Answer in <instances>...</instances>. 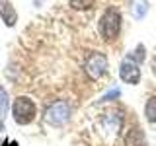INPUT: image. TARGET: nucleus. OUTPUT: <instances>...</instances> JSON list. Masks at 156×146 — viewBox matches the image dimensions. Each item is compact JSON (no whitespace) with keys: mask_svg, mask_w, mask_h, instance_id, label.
I'll return each instance as SVG.
<instances>
[{"mask_svg":"<svg viewBox=\"0 0 156 146\" xmlns=\"http://www.w3.org/2000/svg\"><path fill=\"white\" fill-rule=\"evenodd\" d=\"M121 27H123V18H121V12L113 6L105 8V12L100 16L98 19V33L104 39L105 43H111L119 37Z\"/></svg>","mask_w":156,"mask_h":146,"instance_id":"nucleus-1","label":"nucleus"},{"mask_svg":"<svg viewBox=\"0 0 156 146\" xmlns=\"http://www.w3.org/2000/svg\"><path fill=\"white\" fill-rule=\"evenodd\" d=\"M10 113H12V119L16 125L27 127L37 119V103L29 96H18L14 97L12 105H10Z\"/></svg>","mask_w":156,"mask_h":146,"instance_id":"nucleus-2","label":"nucleus"},{"mask_svg":"<svg viewBox=\"0 0 156 146\" xmlns=\"http://www.w3.org/2000/svg\"><path fill=\"white\" fill-rule=\"evenodd\" d=\"M82 70H84L86 78L90 82H100L101 78L107 74L109 70V61H107V55L101 51H90L84 58V64H82Z\"/></svg>","mask_w":156,"mask_h":146,"instance_id":"nucleus-3","label":"nucleus"},{"mask_svg":"<svg viewBox=\"0 0 156 146\" xmlns=\"http://www.w3.org/2000/svg\"><path fill=\"white\" fill-rule=\"evenodd\" d=\"M72 117V105L68 103L66 99H57L53 103L47 105L45 113H43V119L49 127H55V129H61L65 127Z\"/></svg>","mask_w":156,"mask_h":146,"instance_id":"nucleus-4","label":"nucleus"},{"mask_svg":"<svg viewBox=\"0 0 156 146\" xmlns=\"http://www.w3.org/2000/svg\"><path fill=\"white\" fill-rule=\"evenodd\" d=\"M140 78H143V72H140V64L129 61V58H123L119 64V80L123 84H129V86H136L140 84Z\"/></svg>","mask_w":156,"mask_h":146,"instance_id":"nucleus-5","label":"nucleus"},{"mask_svg":"<svg viewBox=\"0 0 156 146\" xmlns=\"http://www.w3.org/2000/svg\"><path fill=\"white\" fill-rule=\"evenodd\" d=\"M100 125H101V133L115 138L123 129V113L121 111H107L100 119Z\"/></svg>","mask_w":156,"mask_h":146,"instance_id":"nucleus-6","label":"nucleus"},{"mask_svg":"<svg viewBox=\"0 0 156 146\" xmlns=\"http://www.w3.org/2000/svg\"><path fill=\"white\" fill-rule=\"evenodd\" d=\"M0 19L6 27H14L18 23V12L10 0H0Z\"/></svg>","mask_w":156,"mask_h":146,"instance_id":"nucleus-7","label":"nucleus"},{"mask_svg":"<svg viewBox=\"0 0 156 146\" xmlns=\"http://www.w3.org/2000/svg\"><path fill=\"white\" fill-rule=\"evenodd\" d=\"M125 146H146V136L140 127H131L125 134Z\"/></svg>","mask_w":156,"mask_h":146,"instance_id":"nucleus-8","label":"nucleus"},{"mask_svg":"<svg viewBox=\"0 0 156 146\" xmlns=\"http://www.w3.org/2000/svg\"><path fill=\"white\" fill-rule=\"evenodd\" d=\"M144 119L156 125V96H150L144 103Z\"/></svg>","mask_w":156,"mask_h":146,"instance_id":"nucleus-9","label":"nucleus"},{"mask_svg":"<svg viewBox=\"0 0 156 146\" xmlns=\"http://www.w3.org/2000/svg\"><path fill=\"white\" fill-rule=\"evenodd\" d=\"M150 4L146 0H133V16L135 19H143L146 14H148Z\"/></svg>","mask_w":156,"mask_h":146,"instance_id":"nucleus-10","label":"nucleus"},{"mask_svg":"<svg viewBox=\"0 0 156 146\" xmlns=\"http://www.w3.org/2000/svg\"><path fill=\"white\" fill-rule=\"evenodd\" d=\"M127 58H129V61H133V62H136V64H143L144 58H146V49H144L143 43H139V45H136L133 51L127 55Z\"/></svg>","mask_w":156,"mask_h":146,"instance_id":"nucleus-11","label":"nucleus"},{"mask_svg":"<svg viewBox=\"0 0 156 146\" xmlns=\"http://www.w3.org/2000/svg\"><path fill=\"white\" fill-rule=\"evenodd\" d=\"M68 6L78 12H88L96 6V0H68Z\"/></svg>","mask_w":156,"mask_h":146,"instance_id":"nucleus-12","label":"nucleus"},{"mask_svg":"<svg viewBox=\"0 0 156 146\" xmlns=\"http://www.w3.org/2000/svg\"><path fill=\"white\" fill-rule=\"evenodd\" d=\"M121 97V90L119 88H111L109 92H107V94H104L100 97V99H98V103H107V101H115V99H119Z\"/></svg>","mask_w":156,"mask_h":146,"instance_id":"nucleus-13","label":"nucleus"},{"mask_svg":"<svg viewBox=\"0 0 156 146\" xmlns=\"http://www.w3.org/2000/svg\"><path fill=\"white\" fill-rule=\"evenodd\" d=\"M6 109L8 107H4L2 103H0V130L4 129V115H6Z\"/></svg>","mask_w":156,"mask_h":146,"instance_id":"nucleus-14","label":"nucleus"},{"mask_svg":"<svg viewBox=\"0 0 156 146\" xmlns=\"http://www.w3.org/2000/svg\"><path fill=\"white\" fill-rule=\"evenodd\" d=\"M0 146H20V144L16 142V140H12V138H6V140H4V142L0 144Z\"/></svg>","mask_w":156,"mask_h":146,"instance_id":"nucleus-15","label":"nucleus"},{"mask_svg":"<svg viewBox=\"0 0 156 146\" xmlns=\"http://www.w3.org/2000/svg\"><path fill=\"white\" fill-rule=\"evenodd\" d=\"M150 68H152V74L156 76V57H152V61H150Z\"/></svg>","mask_w":156,"mask_h":146,"instance_id":"nucleus-16","label":"nucleus"}]
</instances>
